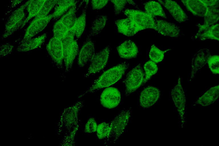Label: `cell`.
Listing matches in <instances>:
<instances>
[{"label":"cell","mask_w":219,"mask_h":146,"mask_svg":"<svg viewBox=\"0 0 219 146\" xmlns=\"http://www.w3.org/2000/svg\"><path fill=\"white\" fill-rule=\"evenodd\" d=\"M129 66V64L125 62L106 70L94 82L91 87L78 98L114 84L122 78Z\"/></svg>","instance_id":"6da1fadb"},{"label":"cell","mask_w":219,"mask_h":146,"mask_svg":"<svg viewBox=\"0 0 219 146\" xmlns=\"http://www.w3.org/2000/svg\"><path fill=\"white\" fill-rule=\"evenodd\" d=\"M124 14L132 21L133 25L132 36L138 32L147 29L156 31V17L152 16L146 12L133 9H126Z\"/></svg>","instance_id":"7a4b0ae2"},{"label":"cell","mask_w":219,"mask_h":146,"mask_svg":"<svg viewBox=\"0 0 219 146\" xmlns=\"http://www.w3.org/2000/svg\"><path fill=\"white\" fill-rule=\"evenodd\" d=\"M75 37L74 26L68 31L62 40L64 53V61L66 72L71 69L76 56L79 53V48Z\"/></svg>","instance_id":"3957f363"},{"label":"cell","mask_w":219,"mask_h":146,"mask_svg":"<svg viewBox=\"0 0 219 146\" xmlns=\"http://www.w3.org/2000/svg\"><path fill=\"white\" fill-rule=\"evenodd\" d=\"M32 0H28L12 12L5 23V30L2 37V38L8 37L17 30L21 29L27 17V7Z\"/></svg>","instance_id":"277c9868"},{"label":"cell","mask_w":219,"mask_h":146,"mask_svg":"<svg viewBox=\"0 0 219 146\" xmlns=\"http://www.w3.org/2000/svg\"><path fill=\"white\" fill-rule=\"evenodd\" d=\"M131 115L129 109L121 111L110 123L108 139L115 142L123 133L129 122Z\"/></svg>","instance_id":"5b68a950"},{"label":"cell","mask_w":219,"mask_h":146,"mask_svg":"<svg viewBox=\"0 0 219 146\" xmlns=\"http://www.w3.org/2000/svg\"><path fill=\"white\" fill-rule=\"evenodd\" d=\"M144 78L145 73L140 64L127 73L123 82L125 85V96H129L143 86Z\"/></svg>","instance_id":"8992f818"},{"label":"cell","mask_w":219,"mask_h":146,"mask_svg":"<svg viewBox=\"0 0 219 146\" xmlns=\"http://www.w3.org/2000/svg\"><path fill=\"white\" fill-rule=\"evenodd\" d=\"M83 104V101H78L64 110L61 121L67 132L78 126V116Z\"/></svg>","instance_id":"52a82bcc"},{"label":"cell","mask_w":219,"mask_h":146,"mask_svg":"<svg viewBox=\"0 0 219 146\" xmlns=\"http://www.w3.org/2000/svg\"><path fill=\"white\" fill-rule=\"evenodd\" d=\"M110 47L108 45L99 52L95 53L91 60L87 73L85 77L99 72L107 64L110 53Z\"/></svg>","instance_id":"ba28073f"},{"label":"cell","mask_w":219,"mask_h":146,"mask_svg":"<svg viewBox=\"0 0 219 146\" xmlns=\"http://www.w3.org/2000/svg\"><path fill=\"white\" fill-rule=\"evenodd\" d=\"M46 48L57 67L60 69L63 68L64 53L62 40L53 36L49 40Z\"/></svg>","instance_id":"9c48e42d"},{"label":"cell","mask_w":219,"mask_h":146,"mask_svg":"<svg viewBox=\"0 0 219 146\" xmlns=\"http://www.w3.org/2000/svg\"><path fill=\"white\" fill-rule=\"evenodd\" d=\"M52 18V14L42 18H35L27 29L20 43L28 41L42 31Z\"/></svg>","instance_id":"30bf717a"},{"label":"cell","mask_w":219,"mask_h":146,"mask_svg":"<svg viewBox=\"0 0 219 146\" xmlns=\"http://www.w3.org/2000/svg\"><path fill=\"white\" fill-rule=\"evenodd\" d=\"M121 95L116 88L109 87L104 89L101 94L100 102L104 107L112 109L117 107L121 101Z\"/></svg>","instance_id":"8fae6325"},{"label":"cell","mask_w":219,"mask_h":146,"mask_svg":"<svg viewBox=\"0 0 219 146\" xmlns=\"http://www.w3.org/2000/svg\"><path fill=\"white\" fill-rule=\"evenodd\" d=\"M173 100L177 109L181 119L183 122L186 102V97L179 76L177 84L171 91Z\"/></svg>","instance_id":"7c38bea8"},{"label":"cell","mask_w":219,"mask_h":146,"mask_svg":"<svg viewBox=\"0 0 219 146\" xmlns=\"http://www.w3.org/2000/svg\"><path fill=\"white\" fill-rule=\"evenodd\" d=\"M160 91L158 88L149 86L141 92L139 97V103L143 108H147L153 106L159 99Z\"/></svg>","instance_id":"4fadbf2b"},{"label":"cell","mask_w":219,"mask_h":146,"mask_svg":"<svg viewBox=\"0 0 219 146\" xmlns=\"http://www.w3.org/2000/svg\"><path fill=\"white\" fill-rule=\"evenodd\" d=\"M210 55V50L206 48L200 49L194 54L192 60L190 80L194 77L197 72L206 64Z\"/></svg>","instance_id":"5bb4252c"},{"label":"cell","mask_w":219,"mask_h":146,"mask_svg":"<svg viewBox=\"0 0 219 146\" xmlns=\"http://www.w3.org/2000/svg\"><path fill=\"white\" fill-rule=\"evenodd\" d=\"M95 43L91 38L86 39L79 52L78 63L83 67L90 61L95 54Z\"/></svg>","instance_id":"9a60e30c"},{"label":"cell","mask_w":219,"mask_h":146,"mask_svg":"<svg viewBox=\"0 0 219 146\" xmlns=\"http://www.w3.org/2000/svg\"><path fill=\"white\" fill-rule=\"evenodd\" d=\"M157 30L159 33L164 36L177 38L181 35L180 27L175 24L162 19H156Z\"/></svg>","instance_id":"2e32d148"},{"label":"cell","mask_w":219,"mask_h":146,"mask_svg":"<svg viewBox=\"0 0 219 146\" xmlns=\"http://www.w3.org/2000/svg\"><path fill=\"white\" fill-rule=\"evenodd\" d=\"M162 0V5L177 22L181 23L189 20L187 15L177 2L172 0Z\"/></svg>","instance_id":"e0dca14e"},{"label":"cell","mask_w":219,"mask_h":146,"mask_svg":"<svg viewBox=\"0 0 219 146\" xmlns=\"http://www.w3.org/2000/svg\"><path fill=\"white\" fill-rule=\"evenodd\" d=\"M116 49L119 56L125 59L136 58L139 52L136 44L130 40L124 41L118 46Z\"/></svg>","instance_id":"ac0fdd59"},{"label":"cell","mask_w":219,"mask_h":146,"mask_svg":"<svg viewBox=\"0 0 219 146\" xmlns=\"http://www.w3.org/2000/svg\"><path fill=\"white\" fill-rule=\"evenodd\" d=\"M186 9L194 16L203 17L208 7L200 0H181Z\"/></svg>","instance_id":"d6986e66"},{"label":"cell","mask_w":219,"mask_h":146,"mask_svg":"<svg viewBox=\"0 0 219 146\" xmlns=\"http://www.w3.org/2000/svg\"><path fill=\"white\" fill-rule=\"evenodd\" d=\"M208 7L207 12L203 17V24L199 23L196 25L198 28L197 32L217 23L219 21V5Z\"/></svg>","instance_id":"ffe728a7"},{"label":"cell","mask_w":219,"mask_h":146,"mask_svg":"<svg viewBox=\"0 0 219 146\" xmlns=\"http://www.w3.org/2000/svg\"><path fill=\"white\" fill-rule=\"evenodd\" d=\"M191 38L193 39H198L201 40L210 39L219 41V23H216L200 32H197L195 36Z\"/></svg>","instance_id":"44dd1931"},{"label":"cell","mask_w":219,"mask_h":146,"mask_svg":"<svg viewBox=\"0 0 219 146\" xmlns=\"http://www.w3.org/2000/svg\"><path fill=\"white\" fill-rule=\"evenodd\" d=\"M219 96V85L212 87L199 98L195 102L197 105L206 106L214 103Z\"/></svg>","instance_id":"7402d4cb"},{"label":"cell","mask_w":219,"mask_h":146,"mask_svg":"<svg viewBox=\"0 0 219 146\" xmlns=\"http://www.w3.org/2000/svg\"><path fill=\"white\" fill-rule=\"evenodd\" d=\"M47 36V33H45L39 36L31 38L28 41L20 43L17 50L20 52H26L36 48L43 44Z\"/></svg>","instance_id":"603a6c76"},{"label":"cell","mask_w":219,"mask_h":146,"mask_svg":"<svg viewBox=\"0 0 219 146\" xmlns=\"http://www.w3.org/2000/svg\"><path fill=\"white\" fill-rule=\"evenodd\" d=\"M76 0H57L52 14L54 21L58 18L72 7L76 5Z\"/></svg>","instance_id":"cb8c5ba5"},{"label":"cell","mask_w":219,"mask_h":146,"mask_svg":"<svg viewBox=\"0 0 219 146\" xmlns=\"http://www.w3.org/2000/svg\"><path fill=\"white\" fill-rule=\"evenodd\" d=\"M107 20L108 17L106 15L97 16L92 23L86 39H91L92 37L100 33L105 27Z\"/></svg>","instance_id":"d4e9b609"},{"label":"cell","mask_w":219,"mask_h":146,"mask_svg":"<svg viewBox=\"0 0 219 146\" xmlns=\"http://www.w3.org/2000/svg\"><path fill=\"white\" fill-rule=\"evenodd\" d=\"M146 13L153 16H159L167 19V17L161 6L158 2L150 1L143 3Z\"/></svg>","instance_id":"484cf974"},{"label":"cell","mask_w":219,"mask_h":146,"mask_svg":"<svg viewBox=\"0 0 219 146\" xmlns=\"http://www.w3.org/2000/svg\"><path fill=\"white\" fill-rule=\"evenodd\" d=\"M46 0H32L30 2L27 8L28 15L21 29L23 28L31 19L37 15Z\"/></svg>","instance_id":"4316f807"},{"label":"cell","mask_w":219,"mask_h":146,"mask_svg":"<svg viewBox=\"0 0 219 146\" xmlns=\"http://www.w3.org/2000/svg\"><path fill=\"white\" fill-rule=\"evenodd\" d=\"M76 5L71 7L60 19L62 23L69 29L74 25L77 18L76 17Z\"/></svg>","instance_id":"83f0119b"},{"label":"cell","mask_w":219,"mask_h":146,"mask_svg":"<svg viewBox=\"0 0 219 146\" xmlns=\"http://www.w3.org/2000/svg\"><path fill=\"white\" fill-rule=\"evenodd\" d=\"M86 9H84L80 15L77 18L74 25L75 28V37L78 39L83 33L86 24Z\"/></svg>","instance_id":"f1b7e54d"},{"label":"cell","mask_w":219,"mask_h":146,"mask_svg":"<svg viewBox=\"0 0 219 146\" xmlns=\"http://www.w3.org/2000/svg\"><path fill=\"white\" fill-rule=\"evenodd\" d=\"M145 71V78L143 86L158 71V68L156 63L151 60L146 62L143 66Z\"/></svg>","instance_id":"f546056e"},{"label":"cell","mask_w":219,"mask_h":146,"mask_svg":"<svg viewBox=\"0 0 219 146\" xmlns=\"http://www.w3.org/2000/svg\"><path fill=\"white\" fill-rule=\"evenodd\" d=\"M113 4L114 11L116 16L119 14L124 10L127 3L131 5L136 8L139 9L138 5L133 0H110Z\"/></svg>","instance_id":"4dcf8cb0"},{"label":"cell","mask_w":219,"mask_h":146,"mask_svg":"<svg viewBox=\"0 0 219 146\" xmlns=\"http://www.w3.org/2000/svg\"><path fill=\"white\" fill-rule=\"evenodd\" d=\"M171 49H168L164 50H162L156 46L154 44L151 46L149 54L150 59L153 62L158 63L163 60L165 53Z\"/></svg>","instance_id":"1f68e13d"},{"label":"cell","mask_w":219,"mask_h":146,"mask_svg":"<svg viewBox=\"0 0 219 146\" xmlns=\"http://www.w3.org/2000/svg\"><path fill=\"white\" fill-rule=\"evenodd\" d=\"M69 29L59 19L55 23L53 26V36L62 40L67 33Z\"/></svg>","instance_id":"d6a6232c"},{"label":"cell","mask_w":219,"mask_h":146,"mask_svg":"<svg viewBox=\"0 0 219 146\" xmlns=\"http://www.w3.org/2000/svg\"><path fill=\"white\" fill-rule=\"evenodd\" d=\"M57 0H46L38 13L35 17V18H40L45 17L55 7Z\"/></svg>","instance_id":"836d02e7"},{"label":"cell","mask_w":219,"mask_h":146,"mask_svg":"<svg viewBox=\"0 0 219 146\" xmlns=\"http://www.w3.org/2000/svg\"><path fill=\"white\" fill-rule=\"evenodd\" d=\"M207 63L212 72L215 74L219 73V56L214 55L209 57Z\"/></svg>","instance_id":"e575fe53"},{"label":"cell","mask_w":219,"mask_h":146,"mask_svg":"<svg viewBox=\"0 0 219 146\" xmlns=\"http://www.w3.org/2000/svg\"><path fill=\"white\" fill-rule=\"evenodd\" d=\"M110 123L103 122L98 125L96 134L98 138L101 139L107 137L109 131Z\"/></svg>","instance_id":"d590c367"},{"label":"cell","mask_w":219,"mask_h":146,"mask_svg":"<svg viewBox=\"0 0 219 146\" xmlns=\"http://www.w3.org/2000/svg\"><path fill=\"white\" fill-rule=\"evenodd\" d=\"M98 125L95 119L93 117L90 118L86 123L84 129V132L87 133H91L96 131Z\"/></svg>","instance_id":"8d00e7d4"},{"label":"cell","mask_w":219,"mask_h":146,"mask_svg":"<svg viewBox=\"0 0 219 146\" xmlns=\"http://www.w3.org/2000/svg\"><path fill=\"white\" fill-rule=\"evenodd\" d=\"M78 128V126L72 130L67 132L65 139V144H68V145H75V136Z\"/></svg>","instance_id":"74e56055"},{"label":"cell","mask_w":219,"mask_h":146,"mask_svg":"<svg viewBox=\"0 0 219 146\" xmlns=\"http://www.w3.org/2000/svg\"><path fill=\"white\" fill-rule=\"evenodd\" d=\"M110 0H91L92 9L98 10L102 9L108 4Z\"/></svg>","instance_id":"f35d334b"},{"label":"cell","mask_w":219,"mask_h":146,"mask_svg":"<svg viewBox=\"0 0 219 146\" xmlns=\"http://www.w3.org/2000/svg\"><path fill=\"white\" fill-rule=\"evenodd\" d=\"M208 7H213L219 5V0H200Z\"/></svg>","instance_id":"ab89813d"},{"label":"cell","mask_w":219,"mask_h":146,"mask_svg":"<svg viewBox=\"0 0 219 146\" xmlns=\"http://www.w3.org/2000/svg\"><path fill=\"white\" fill-rule=\"evenodd\" d=\"M24 0H12L10 6L11 8H13L19 4Z\"/></svg>","instance_id":"60d3db41"},{"label":"cell","mask_w":219,"mask_h":146,"mask_svg":"<svg viewBox=\"0 0 219 146\" xmlns=\"http://www.w3.org/2000/svg\"><path fill=\"white\" fill-rule=\"evenodd\" d=\"M89 1L90 0H82V2L78 6V9L83 4H84V3H85V9H86L87 7V6L88 5V3Z\"/></svg>","instance_id":"b9f144b4"},{"label":"cell","mask_w":219,"mask_h":146,"mask_svg":"<svg viewBox=\"0 0 219 146\" xmlns=\"http://www.w3.org/2000/svg\"><path fill=\"white\" fill-rule=\"evenodd\" d=\"M162 4H163V1L162 0H157Z\"/></svg>","instance_id":"7bdbcfd3"}]
</instances>
